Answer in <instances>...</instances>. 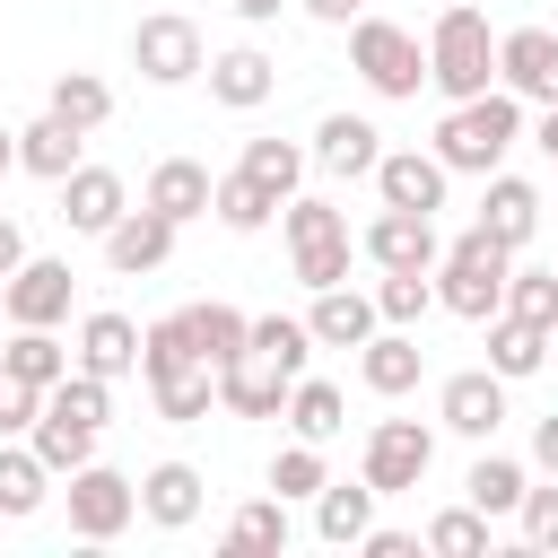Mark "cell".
<instances>
[{"label": "cell", "instance_id": "1", "mask_svg": "<svg viewBox=\"0 0 558 558\" xmlns=\"http://www.w3.org/2000/svg\"><path fill=\"white\" fill-rule=\"evenodd\" d=\"M514 140H523V96H514V87H488V96H471V105H453V113L436 122L445 174H480V183L506 166Z\"/></svg>", "mask_w": 558, "mask_h": 558}, {"label": "cell", "instance_id": "2", "mask_svg": "<svg viewBox=\"0 0 558 558\" xmlns=\"http://www.w3.org/2000/svg\"><path fill=\"white\" fill-rule=\"evenodd\" d=\"M488 78H497V35H488V9L453 0V9L427 26V87H436L445 105H471V96H488Z\"/></svg>", "mask_w": 558, "mask_h": 558}, {"label": "cell", "instance_id": "3", "mask_svg": "<svg viewBox=\"0 0 558 558\" xmlns=\"http://www.w3.org/2000/svg\"><path fill=\"white\" fill-rule=\"evenodd\" d=\"M506 279H514V244H497L488 227H471L436 262V305L462 314V323H488V314H506Z\"/></svg>", "mask_w": 558, "mask_h": 558}, {"label": "cell", "instance_id": "4", "mask_svg": "<svg viewBox=\"0 0 558 558\" xmlns=\"http://www.w3.org/2000/svg\"><path fill=\"white\" fill-rule=\"evenodd\" d=\"M349 61H357V78L375 87V96H418V78H427V52H418V35L410 26H392V17H357L349 26Z\"/></svg>", "mask_w": 558, "mask_h": 558}, {"label": "cell", "instance_id": "5", "mask_svg": "<svg viewBox=\"0 0 558 558\" xmlns=\"http://www.w3.org/2000/svg\"><path fill=\"white\" fill-rule=\"evenodd\" d=\"M349 218L331 209V201H288V262H296V279L305 288H340L349 279Z\"/></svg>", "mask_w": 558, "mask_h": 558}, {"label": "cell", "instance_id": "6", "mask_svg": "<svg viewBox=\"0 0 558 558\" xmlns=\"http://www.w3.org/2000/svg\"><path fill=\"white\" fill-rule=\"evenodd\" d=\"M131 61H140V78H148V87H183V78H201V70H209L201 26H192V17H174V9H157V17H140V26H131Z\"/></svg>", "mask_w": 558, "mask_h": 558}, {"label": "cell", "instance_id": "7", "mask_svg": "<svg viewBox=\"0 0 558 558\" xmlns=\"http://www.w3.org/2000/svg\"><path fill=\"white\" fill-rule=\"evenodd\" d=\"M357 253H366L375 270H436V262H445V244H436V218H427V209H392V201L366 218Z\"/></svg>", "mask_w": 558, "mask_h": 558}, {"label": "cell", "instance_id": "8", "mask_svg": "<svg viewBox=\"0 0 558 558\" xmlns=\"http://www.w3.org/2000/svg\"><path fill=\"white\" fill-rule=\"evenodd\" d=\"M427 462H436V436L418 427V418H375V436H366V480H375V497H401V488H418L427 480Z\"/></svg>", "mask_w": 558, "mask_h": 558}, {"label": "cell", "instance_id": "9", "mask_svg": "<svg viewBox=\"0 0 558 558\" xmlns=\"http://www.w3.org/2000/svg\"><path fill=\"white\" fill-rule=\"evenodd\" d=\"M131 514H140V480H122L105 462H78L70 471V532L78 541H113Z\"/></svg>", "mask_w": 558, "mask_h": 558}, {"label": "cell", "instance_id": "10", "mask_svg": "<svg viewBox=\"0 0 558 558\" xmlns=\"http://www.w3.org/2000/svg\"><path fill=\"white\" fill-rule=\"evenodd\" d=\"M436 418H445L453 436L488 445V436L506 427V375H497V366H462V375H445V392H436Z\"/></svg>", "mask_w": 558, "mask_h": 558}, {"label": "cell", "instance_id": "11", "mask_svg": "<svg viewBox=\"0 0 558 558\" xmlns=\"http://www.w3.org/2000/svg\"><path fill=\"white\" fill-rule=\"evenodd\" d=\"M70 262H52V253H26L9 279H0V305H9V323H61L70 314Z\"/></svg>", "mask_w": 558, "mask_h": 558}, {"label": "cell", "instance_id": "12", "mask_svg": "<svg viewBox=\"0 0 558 558\" xmlns=\"http://www.w3.org/2000/svg\"><path fill=\"white\" fill-rule=\"evenodd\" d=\"M497 78H506L514 96H532V105H558V35H549V26L497 35Z\"/></svg>", "mask_w": 558, "mask_h": 558}, {"label": "cell", "instance_id": "13", "mask_svg": "<svg viewBox=\"0 0 558 558\" xmlns=\"http://www.w3.org/2000/svg\"><path fill=\"white\" fill-rule=\"evenodd\" d=\"M375 192L392 201V209H445V157L436 148H384L375 157Z\"/></svg>", "mask_w": 558, "mask_h": 558}, {"label": "cell", "instance_id": "14", "mask_svg": "<svg viewBox=\"0 0 558 558\" xmlns=\"http://www.w3.org/2000/svg\"><path fill=\"white\" fill-rule=\"evenodd\" d=\"M122 209H131V192H122L113 166H78V174H61V227H70V235H113Z\"/></svg>", "mask_w": 558, "mask_h": 558}, {"label": "cell", "instance_id": "15", "mask_svg": "<svg viewBox=\"0 0 558 558\" xmlns=\"http://www.w3.org/2000/svg\"><path fill=\"white\" fill-rule=\"evenodd\" d=\"M166 253H174V218H166V209H148V201H140V209H122V218H113V235H105V262H113L122 279L157 270Z\"/></svg>", "mask_w": 558, "mask_h": 558}, {"label": "cell", "instance_id": "16", "mask_svg": "<svg viewBox=\"0 0 558 558\" xmlns=\"http://www.w3.org/2000/svg\"><path fill=\"white\" fill-rule=\"evenodd\" d=\"M288 384H296V375H279L262 349H244L235 366H218V401H227L235 418H279V410H288Z\"/></svg>", "mask_w": 558, "mask_h": 558}, {"label": "cell", "instance_id": "17", "mask_svg": "<svg viewBox=\"0 0 558 558\" xmlns=\"http://www.w3.org/2000/svg\"><path fill=\"white\" fill-rule=\"evenodd\" d=\"M375 157H384V131L366 113H323V131H314V166L323 174H375Z\"/></svg>", "mask_w": 558, "mask_h": 558}, {"label": "cell", "instance_id": "18", "mask_svg": "<svg viewBox=\"0 0 558 558\" xmlns=\"http://www.w3.org/2000/svg\"><path fill=\"white\" fill-rule=\"evenodd\" d=\"M148 209H166L174 227L183 218H209V201H218V174L209 166H192V157H166V166H148V192H140Z\"/></svg>", "mask_w": 558, "mask_h": 558}, {"label": "cell", "instance_id": "19", "mask_svg": "<svg viewBox=\"0 0 558 558\" xmlns=\"http://www.w3.org/2000/svg\"><path fill=\"white\" fill-rule=\"evenodd\" d=\"M305 323H314L323 349H366L384 314H375V296H357V288L340 279V288H314V314H305Z\"/></svg>", "mask_w": 558, "mask_h": 558}, {"label": "cell", "instance_id": "20", "mask_svg": "<svg viewBox=\"0 0 558 558\" xmlns=\"http://www.w3.org/2000/svg\"><path fill=\"white\" fill-rule=\"evenodd\" d=\"M480 227L497 235V244H532V227H541V192L523 183V174H488V192H480Z\"/></svg>", "mask_w": 558, "mask_h": 558}, {"label": "cell", "instance_id": "21", "mask_svg": "<svg viewBox=\"0 0 558 558\" xmlns=\"http://www.w3.org/2000/svg\"><path fill=\"white\" fill-rule=\"evenodd\" d=\"M78 366L105 375V384H122V375L140 366V323H131V314H87V323H78Z\"/></svg>", "mask_w": 558, "mask_h": 558}, {"label": "cell", "instance_id": "22", "mask_svg": "<svg viewBox=\"0 0 558 558\" xmlns=\"http://www.w3.org/2000/svg\"><path fill=\"white\" fill-rule=\"evenodd\" d=\"M418 366H427V349H418L410 331H375V340L357 349V375H366V392H384V401H401V392L418 384Z\"/></svg>", "mask_w": 558, "mask_h": 558}, {"label": "cell", "instance_id": "23", "mask_svg": "<svg viewBox=\"0 0 558 558\" xmlns=\"http://www.w3.org/2000/svg\"><path fill=\"white\" fill-rule=\"evenodd\" d=\"M375 523V480L357 471V488L349 480H323V497H314V532L331 541V549H357V532Z\"/></svg>", "mask_w": 558, "mask_h": 558}, {"label": "cell", "instance_id": "24", "mask_svg": "<svg viewBox=\"0 0 558 558\" xmlns=\"http://www.w3.org/2000/svg\"><path fill=\"white\" fill-rule=\"evenodd\" d=\"M270 87H279V70H270V52H253V44H235V52H218V61H209V96H218V105H235V113H253Z\"/></svg>", "mask_w": 558, "mask_h": 558}, {"label": "cell", "instance_id": "25", "mask_svg": "<svg viewBox=\"0 0 558 558\" xmlns=\"http://www.w3.org/2000/svg\"><path fill=\"white\" fill-rule=\"evenodd\" d=\"M78 140H87V131H70L61 113H35V122L17 131V166L44 174V183H61V174H78Z\"/></svg>", "mask_w": 558, "mask_h": 558}, {"label": "cell", "instance_id": "26", "mask_svg": "<svg viewBox=\"0 0 558 558\" xmlns=\"http://www.w3.org/2000/svg\"><path fill=\"white\" fill-rule=\"evenodd\" d=\"M549 340H558V331H541V323H523V314H488V366H497L506 384H523V375H541V357H549Z\"/></svg>", "mask_w": 558, "mask_h": 558}, {"label": "cell", "instance_id": "27", "mask_svg": "<svg viewBox=\"0 0 558 558\" xmlns=\"http://www.w3.org/2000/svg\"><path fill=\"white\" fill-rule=\"evenodd\" d=\"M140 514L166 523V532H183V523L201 514V471H192V462H157V471L140 480Z\"/></svg>", "mask_w": 558, "mask_h": 558}, {"label": "cell", "instance_id": "28", "mask_svg": "<svg viewBox=\"0 0 558 558\" xmlns=\"http://www.w3.org/2000/svg\"><path fill=\"white\" fill-rule=\"evenodd\" d=\"M44 113H61L70 131H105V122H113V87H105L96 70H61L52 96H44Z\"/></svg>", "mask_w": 558, "mask_h": 558}, {"label": "cell", "instance_id": "29", "mask_svg": "<svg viewBox=\"0 0 558 558\" xmlns=\"http://www.w3.org/2000/svg\"><path fill=\"white\" fill-rule=\"evenodd\" d=\"M70 357H78V349H61V340H52V323H17V340L0 349V366H17L35 392H52V384L70 375Z\"/></svg>", "mask_w": 558, "mask_h": 558}, {"label": "cell", "instance_id": "30", "mask_svg": "<svg viewBox=\"0 0 558 558\" xmlns=\"http://www.w3.org/2000/svg\"><path fill=\"white\" fill-rule=\"evenodd\" d=\"M44 497H52V462L35 445H9L0 436V514H35Z\"/></svg>", "mask_w": 558, "mask_h": 558}, {"label": "cell", "instance_id": "31", "mask_svg": "<svg viewBox=\"0 0 558 558\" xmlns=\"http://www.w3.org/2000/svg\"><path fill=\"white\" fill-rule=\"evenodd\" d=\"M209 218H218L227 235H262V227L279 218V201H270V192H262V183L235 166V174H218V201H209Z\"/></svg>", "mask_w": 558, "mask_h": 558}, {"label": "cell", "instance_id": "32", "mask_svg": "<svg viewBox=\"0 0 558 558\" xmlns=\"http://www.w3.org/2000/svg\"><path fill=\"white\" fill-rule=\"evenodd\" d=\"M174 366H209L201 340H192V305H183V314H157V323L140 331V375H174Z\"/></svg>", "mask_w": 558, "mask_h": 558}, {"label": "cell", "instance_id": "33", "mask_svg": "<svg viewBox=\"0 0 558 558\" xmlns=\"http://www.w3.org/2000/svg\"><path fill=\"white\" fill-rule=\"evenodd\" d=\"M340 418H349L340 384H314V375H296V384H288V427H296L305 445H331V436H340Z\"/></svg>", "mask_w": 558, "mask_h": 558}, {"label": "cell", "instance_id": "34", "mask_svg": "<svg viewBox=\"0 0 558 558\" xmlns=\"http://www.w3.org/2000/svg\"><path fill=\"white\" fill-rule=\"evenodd\" d=\"M26 445H35L44 462H52V480H70L78 462H96V427H78V418H61V410H35Z\"/></svg>", "mask_w": 558, "mask_h": 558}, {"label": "cell", "instance_id": "35", "mask_svg": "<svg viewBox=\"0 0 558 558\" xmlns=\"http://www.w3.org/2000/svg\"><path fill=\"white\" fill-rule=\"evenodd\" d=\"M244 174L288 209V201H296V183H305V148H296V140H244Z\"/></svg>", "mask_w": 558, "mask_h": 558}, {"label": "cell", "instance_id": "36", "mask_svg": "<svg viewBox=\"0 0 558 558\" xmlns=\"http://www.w3.org/2000/svg\"><path fill=\"white\" fill-rule=\"evenodd\" d=\"M192 340H201V357L209 366H235L244 349H253V314H235V305H192Z\"/></svg>", "mask_w": 558, "mask_h": 558}, {"label": "cell", "instance_id": "37", "mask_svg": "<svg viewBox=\"0 0 558 558\" xmlns=\"http://www.w3.org/2000/svg\"><path fill=\"white\" fill-rule=\"evenodd\" d=\"M523 488H532V480H523V462H514V453H480V462H471V480H462V497H471L480 514H514V506H523Z\"/></svg>", "mask_w": 558, "mask_h": 558}, {"label": "cell", "instance_id": "38", "mask_svg": "<svg viewBox=\"0 0 558 558\" xmlns=\"http://www.w3.org/2000/svg\"><path fill=\"white\" fill-rule=\"evenodd\" d=\"M157 392V418H209L218 401V366H174V375H148Z\"/></svg>", "mask_w": 558, "mask_h": 558}, {"label": "cell", "instance_id": "39", "mask_svg": "<svg viewBox=\"0 0 558 558\" xmlns=\"http://www.w3.org/2000/svg\"><path fill=\"white\" fill-rule=\"evenodd\" d=\"M253 349H262L279 375H305V357H314L323 340H314V323H296V314H262V323H253Z\"/></svg>", "mask_w": 558, "mask_h": 558}, {"label": "cell", "instance_id": "40", "mask_svg": "<svg viewBox=\"0 0 558 558\" xmlns=\"http://www.w3.org/2000/svg\"><path fill=\"white\" fill-rule=\"evenodd\" d=\"M44 410H61V418H78V427H105V418H113V384L87 375V366H70V375L44 392Z\"/></svg>", "mask_w": 558, "mask_h": 558}, {"label": "cell", "instance_id": "41", "mask_svg": "<svg viewBox=\"0 0 558 558\" xmlns=\"http://www.w3.org/2000/svg\"><path fill=\"white\" fill-rule=\"evenodd\" d=\"M227 549H235V558H253V549H288V497H253V506H235Z\"/></svg>", "mask_w": 558, "mask_h": 558}, {"label": "cell", "instance_id": "42", "mask_svg": "<svg viewBox=\"0 0 558 558\" xmlns=\"http://www.w3.org/2000/svg\"><path fill=\"white\" fill-rule=\"evenodd\" d=\"M427 549H436V558H480V549H488V514H480V506H445V514L427 523Z\"/></svg>", "mask_w": 558, "mask_h": 558}, {"label": "cell", "instance_id": "43", "mask_svg": "<svg viewBox=\"0 0 558 558\" xmlns=\"http://www.w3.org/2000/svg\"><path fill=\"white\" fill-rule=\"evenodd\" d=\"M427 305H436V279L427 270H384V288H375V314L384 323H418Z\"/></svg>", "mask_w": 558, "mask_h": 558}, {"label": "cell", "instance_id": "44", "mask_svg": "<svg viewBox=\"0 0 558 558\" xmlns=\"http://www.w3.org/2000/svg\"><path fill=\"white\" fill-rule=\"evenodd\" d=\"M506 314L558 331V270H514V279H506Z\"/></svg>", "mask_w": 558, "mask_h": 558}, {"label": "cell", "instance_id": "45", "mask_svg": "<svg viewBox=\"0 0 558 558\" xmlns=\"http://www.w3.org/2000/svg\"><path fill=\"white\" fill-rule=\"evenodd\" d=\"M323 480H331V471H323V445H305V436L270 462V488H279V497H323Z\"/></svg>", "mask_w": 558, "mask_h": 558}, {"label": "cell", "instance_id": "46", "mask_svg": "<svg viewBox=\"0 0 558 558\" xmlns=\"http://www.w3.org/2000/svg\"><path fill=\"white\" fill-rule=\"evenodd\" d=\"M35 410H44V392H35L17 366H0V436H26V427H35Z\"/></svg>", "mask_w": 558, "mask_h": 558}, {"label": "cell", "instance_id": "47", "mask_svg": "<svg viewBox=\"0 0 558 558\" xmlns=\"http://www.w3.org/2000/svg\"><path fill=\"white\" fill-rule=\"evenodd\" d=\"M514 514H523V541L532 549H558V488H523Z\"/></svg>", "mask_w": 558, "mask_h": 558}, {"label": "cell", "instance_id": "48", "mask_svg": "<svg viewBox=\"0 0 558 558\" xmlns=\"http://www.w3.org/2000/svg\"><path fill=\"white\" fill-rule=\"evenodd\" d=\"M357 549H366V558H410L418 541H410V532H392V523H384V532L366 523V532H357Z\"/></svg>", "mask_w": 558, "mask_h": 558}, {"label": "cell", "instance_id": "49", "mask_svg": "<svg viewBox=\"0 0 558 558\" xmlns=\"http://www.w3.org/2000/svg\"><path fill=\"white\" fill-rule=\"evenodd\" d=\"M296 9H305V17H323V26H357V9H366V0H296Z\"/></svg>", "mask_w": 558, "mask_h": 558}, {"label": "cell", "instance_id": "50", "mask_svg": "<svg viewBox=\"0 0 558 558\" xmlns=\"http://www.w3.org/2000/svg\"><path fill=\"white\" fill-rule=\"evenodd\" d=\"M532 462H541V471H558V410L532 427Z\"/></svg>", "mask_w": 558, "mask_h": 558}, {"label": "cell", "instance_id": "51", "mask_svg": "<svg viewBox=\"0 0 558 558\" xmlns=\"http://www.w3.org/2000/svg\"><path fill=\"white\" fill-rule=\"evenodd\" d=\"M17 262H26V235H17V218H9V209H0V279H9V270H17Z\"/></svg>", "mask_w": 558, "mask_h": 558}, {"label": "cell", "instance_id": "52", "mask_svg": "<svg viewBox=\"0 0 558 558\" xmlns=\"http://www.w3.org/2000/svg\"><path fill=\"white\" fill-rule=\"evenodd\" d=\"M227 9H235V17H244V26H270V17H279V9H288V0H227Z\"/></svg>", "mask_w": 558, "mask_h": 558}, {"label": "cell", "instance_id": "53", "mask_svg": "<svg viewBox=\"0 0 558 558\" xmlns=\"http://www.w3.org/2000/svg\"><path fill=\"white\" fill-rule=\"evenodd\" d=\"M532 140H541V157H549V166H558V105H549V113H541V131H532Z\"/></svg>", "mask_w": 558, "mask_h": 558}, {"label": "cell", "instance_id": "54", "mask_svg": "<svg viewBox=\"0 0 558 558\" xmlns=\"http://www.w3.org/2000/svg\"><path fill=\"white\" fill-rule=\"evenodd\" d=\"M9 166H17V131H0V174H9Z\"/></svg>", "mask_w": 558, "mask_h": 558}]
</instances>
